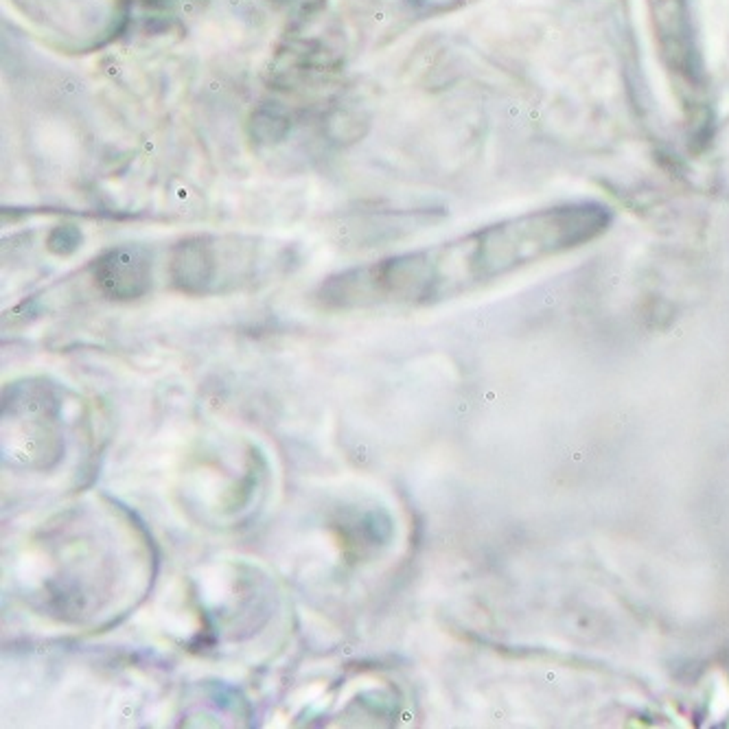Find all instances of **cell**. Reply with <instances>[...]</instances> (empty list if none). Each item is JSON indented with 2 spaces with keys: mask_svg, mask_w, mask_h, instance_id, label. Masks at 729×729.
Returning a JSON list of instances; mask_svg holds the SVG:
<instances>
[{
  "mask_svg": "<svg viewBox=\"0 0 729 729\" xmlns=\"http://www.w3.org/2000/svg\"><path fill=\"white\" fill-rule=\"evenodd\" d=\"M607 226V209L592 201L537 210L434 250L390 258L386 281L397 302L445 299L585 246Z\"/></svg>",
  "mask_w": 729,
  "mask_h": 729,
  "instance_id": "1",
  "label": "cell"
},
{
  "mask_svg": "<svg viewBox=\"0 0 729 729\" xmlns=\"http://www.w3.org/2000/svg\"><path fill=\"white\" fill-rule=\"evenodd\" d=\"M94 281L110 299H138L152 285L150 254L141 246L112 248L94 261Z\"/></svg>",
  "mask_w": 729,
  "mask_h": 729,
  "instance_id": "2",
  "label": "cell"
},
{
  "mask_svg": "<svg viewBox=\"0 0 729 729\" xmlns=\"http://www.w3.org/2000/svg\"><path fill=\"white\" fill-rule=\"evenodd\" d=\"M171 281L186 294H206L217 283V248L206 237H191L174 248L169 263Z\"/></svg>",
  "mask_w": 729,
  "mask_h": 729,
  "instance_id": "3",
  "label": "cell"
},
{
  "mask_svg": "<svg viewBox=\"0 0 729 729\" xmlns=\"http://www.w3.org/2000/svg\"><path fill=\"white\" fill-rule=\"evenodd\" d=\"M290 119L276 108H258L250 119V134L261 145H274L290 134Z\"/></svg>",
  "mask_w": 729,
  "mask_h": 729,
  "instance_id": "4",
  "label": "cell"
},
{
  "mask_svg": "<svg viewBox=\"0 0 729 729\" xmlns=\"http://www.w3.org/2000/svg\"><path fill=\"white\" fill-rule=\"evenodd\" d=\"M79 242H81V234L75 226H60L51 233L49 248L57 254H69V252H73L77 246H79Z\"/></svg>",
  "mask_w": 729,
  "mask_h": 729,
  "instance_id": "5",
  "label": "cell"
},
{
  "mask_svg": "<svg viewBox=\"0 0 729 729\" xmlns=\"http://www.w3.org/2000/svg\"><path fill=\"white\" fill-rule=\"evenodd\" d=\"M150 4H156V7H165V4H169L171 0H147Z\"/></svg>",
  "mask_w": 729,
  "mask_h": 729,
  "instance_id": "6",
  "label": "cell"
},
{
  "mask_svg": "<svg viewBox=\"0 0 729 729\" xmlns=\"http://www.w3.org/2000/svg\"><path fill=\"white\" fill-rule=\"evenodd\" d=\"M276 3H285V0H276Z\"/></svg>",
  "mask_w": 729,
  "mask_h": 729,
  "instance_id": "7",
  "label": "cell"
}]
</instances>
